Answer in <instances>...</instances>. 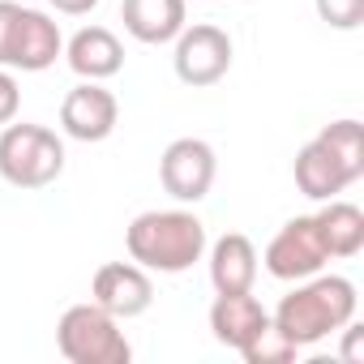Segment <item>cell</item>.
Here are the masks:
<instances>
[{
    "instance_id": "1",
    "label": "cell",
    "mask_w": 364,
    "mask_h": 364,
    "mask_svg": "<svg viewBox=\"0 0 364 364\" xmlns=\"http://www.w3.org/2000/svg\"><path fill=\"white\" fill-rule=\"evenodd\" d=\"M355 283L343 274H309L296 283V291H287L279 300V309L270 313L274 330L296 343V347H313L330 334H338L347 321H355Z\"/></svg>"
},
{
    "instance_id": "2",
    "label": "cell",
    "mask_w": 364,
    "mask_h": 364,
    "mask_svg": "<svg viewBox=\"0 0 364 364\" xmlns=\"http://www.w3.org/2000/svg\"><path fill=\"white\" fill-rule=\"evenodd\" d=\"M124 249L141 270L185 274L206 257V223L193 210H146L129 223Z\"/></svg>"
},
{
    "instance_id": "3",
    "label": "cell",
    "mask_w": 364,
    "mask_h": 364,
    "mask_svg": "<svg viewBox=\"0 0 364 364\" xmlns=\"http://www.w3.org/2000/svg\"><path fill=\"white\" fill-rule=\"evenodd\" d=\"M65 171V141L48 124H5L0 133V180L14 189H48Z\"/></svg>"
},
{
    "instance_id": "4",
    "label": "cell",
    "mask_w": 364,
    "mask_h": 364,
    "mask_svg": "<svg viewBox=\"0 0 364 364\" xmlns=\"http://www.w3.org/2000/svg\"><path fill=\"white\" fill-rule=\"evenodd\" d=\"M56 347L69 364H129L133 347L120 330V321L99 309L95 300L69 304L56 321Z\"/></svg>"
},
{
    "instance_id": "5",
    "label": "cell",
    "mask_w": 364,
    "mask_h": 364,
    "mask_svg": "<svg viewBox=\"0 0 364 364\" xmlns=\"http://www.w3.org/2000/svg\"><path fill=\"white\" fill-rule=\"evenodd\" d=\"M215 171H219V159H215L210 141H202V137H176L163 150V159H159V185L176 202L198 206L210 193V185H215Z\"/></svg>"
},
{
    "instance_id": "6",
    "label": "cell",
    "mask_w": 364,
    "mask_h": 364,
    "mask_svg": "<svg viewBox=\"0 0 364 364\" xmlns=\"http://www.w3.org/2000/svg\"><path fill=\"white\" fill-rule=\"evenodd\" d=\"M171 43H176L171 65H176V77L185 86L206 90V86L228 77V69H232V39H228V31H219L210 22H198V26H185Z\"/></svg>"
},
{
    "instance_id": "7",
    "label": "cell",
    "mask_w": 364,
    "mask_h": 364,
    "mask_svg": "<svg viewBox=\"0 0 364 364\" xmlns=\"http://www.w3.org/2000/svg\"><path fill=\"white\" fill-rule=\"evenodd\" d=\"M266 270L279 279V283H300V279H309V274H321V266L330 262V253H326V245H321V232H317V223H313V215H296V219H287L279 232H274V240L266 245Z\"/></svg>"
},
{
    "instance_id": "8",
    "label": "cell",
    "mask_w": 364,
    "mask_h": 364,
    "mask_svg": "<svg viewBox=\"0 0 364 364\" xmlns=\"http://www.w3.org/2000/svg\"><path fill=\"white\" fill-rule=\"evenodd\" d=\"M90 300L99 309H107L116 321L141 317L154 304V283L150 270H141L137 262H103L90 279Z\"/></svg>"
},
{
    "instance_id": "9",
    "label": "cell",
    "mask_w": 364,
    "mask_h": 364,
    "mask_svg": "<svg viewBox=\"0 0 364 364\" xmlns=\"http://www.w3.org/2000/svg\"><path fill=\"white\" fill-rule=\"evenodd\" d=\"M120 124V103L103 82H82L60 103V129L73 141H107Z\"/></svg>"
},
{
    "instance_id": "10",
    "label": "cell",
    "mask_w": 364,
    "mask_h": 364,
    "mask_svg": "<svg viewBox=\"0 0 364 364\" xmlns=\"http://www.w3.org/2000/svg\"><path fill=\"white\" fill-rule=\"evenodd\" d=\"M56 56H65V35L60 26L43 14L22 5L18 22H14V39H9V56L5 69H22V73H43L56 65Z\"/></svg>"
},
{
    "instance_id": "11",
    "label": "cell",
    "mask_w": 364,
    "mask_h": 364,
    "mask_svg": "<svg viewBox=\"0 0 364 364\" xmlns=\"http://www.w3.org/2000/svg\"><path fill=\"white\" fill-rule=\"evenodd\" d=\"M266 326H270V313L253 291H219L210 304V334L232 351H245Z\"/></svg>"
},
{
    "instance_id": "12",
    "label": "cell",
    "mask_w": 364,
    "mask_h": 364,
    "mask_svg": "<svg viewBox=\"0 0 364 364\" xmlns=\"http://www.w3.org/2000/svg\"><path fill=\"white\" fill-rule=\"evenodd\" d=\"M291 176H296V189H300L309 202H330V198H338L347 185H355V176L334 159V150H330L321 137H313V141H304V146L296 150Z\"/></svg>"
},
{
    "instance_id": "13",
    "label": "cell",
    "mask_w": 364,
    "mask_h": 364,
    "mask_svg": "<svg viewBox=\"0 0 364 364\" xmlns=\"http://www.w3.org/2000/svg\"><path fill=\"white\" fill-rule=\"evenodd\" d=\"M65 60L82 82H107L124 69V48L107 26H82L65 43Z\"/></svg>"
},
{
    "instance_id": "14",
    "label": "cell",
    "mask_w": 364,
    "mask_h": 364,
    "mask_svg": "<svg viewBox=\"0 0 364 364\" xmlns=\"http://www.w3.org/2000/svg\"><path fill=\"white\" fill-rule=\"evenodd\" d=\"M120 22L137 43H171L185 31V0H120Z\"/></svg>"
},
{
    "instance_id": "15",
    "label": "cell",
    "mask_w": 364,
    "mask_h": 364,
    "mask_svg": "<svg viewBox=\"0 0 364 364\" xmlns=\"http://www.w3.org/2000/svg\"><path fill=\"white\" fill-rule=\"evenodd\" d=\"M210 283H215V291H253L257 249L245 232H228L210 245Z\"/></svg>"
},
{
    "instance_id": "16",
    "label": "cell",
    "mask_w": 364,
    "mask_h": 364,
    "mask_svg": "<svg viewBox=\"0 0 364 364\" xmlns=\"http://www.w3.org/2000/svg\"><path fill=\"white\" fill-rule=\"evenodd\" d=\"M317 232H321V245L330 257H355L364 249V210L355 202H343V198H330L321 202V210L313 215Z\"/></svg>"
},
{
    "instance_id": "17",
    "label": "cell",
    "mask_w": 364,
    "mask_h": 364,
    "mask_svg": "<svg viewBox=\"0 0 364 364\" xmlns=\"http://www.w3.org/2000/svg\"><path fill=\"white\" fill-rule=\"evenodd\" d=\"M317 137L334 150V159H338L355 180L364 176V124H360V120H351V116H347V120H330Z\"/></svg>"
},
{
    "instance_id": "18",
    "label": "cell",
    "mask_w": 364,
    "mask_h": 364,
    "mask_svg": "<svg viewBox=\"0 0 364 364\" xmlns=\"http://www.w3.org/2000/svg\"><path fill=\"white\" fill-rule=\"evenodd\" d=\"M296 351H300V347H296V343H287V338L274 330V321H270V326H266V330H262L245 351H240V355H245V364H291V360H296Z\"/></svg>"
},
{
    "instance_id": "19",
    "label": "cell",
    "mask_w": 364,
    "mask_h": 364,
    "mask_svg": "<svg viewBox=\"0 0 364 364\" xmlns=\"http://www.w3.org/2000/svg\"><path fill=\"white\" fill-rule=\"evenodd\" d=\"M317 18L334 31H355L364 22V0H313Z\"/></svg>"
},
{
    "instance_id": "20",
    "label": "cell",
    "mask_w": 364,
    "mask_h": 364,
    "mask_svg": "<svg viewBox=\"0 0 364 364\" xmlns=\"http://www.w3.org/2000/svg\"><path fill=\"white\" fill-rule=\"evenodd\" d=\"M18 112H22V86L9 69H0V124L18 120Z\"/></svg>"
},
{
    "instance_id": "21",
    "label": "cell",
    "mask_w": 364,
    "mask_h": 364,
    "mask_svg": "<svg viewBox=\"0 0 364 364\" xmlns=\"http://www.w3.org/2000/svg\"><path fill=\"white\" fill-rule=\"evenodd\" d=\"M48 5H52L56 14H65V18H86L99 0H48Z\"/></svg>"
}]
</instances>
